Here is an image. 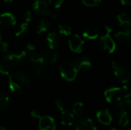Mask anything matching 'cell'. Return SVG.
Instances as JSON below:
<instances>
[{
    "mask_svg": "<svg viewBox=\"0 0 131 130\" xmlns=\"http://www.w3.org/2000/svg\"><path fill=\"white\" fill-rule=\"evenodd\" d=\"M8 85L13 93L17 94L24 93L29 87L28 77L23 72L15 71L9 75Z\"/></svg>",
    "mask_w": 131,
    "mask_h": 130,
    "instance_id": "6da1fadb",
    "label": "cell"
},
{
    "mask_svg": "<svg viewBox=\"0 0 131 130\" xmlns=\"http://www.w3.org/2000/svg\"><path fill=\"white\" fill-rule=\"evenodd\" d=\"M60 74L61 77L68 81H73L78 75V70L73 62L64 61L60 65Z\"/></svg>",
    "mask_w": 131,
    "mask_h": 130,
    "instance_id": "7a4b0ae2",
    "label": "cell"
},
{
    "mask_svg": "<svg viewBox=\"0 0 131 130\" xmlns=\"http://www.w3.org/2000/svg\"><path fill=\"white\" fill-rule=\"evenodd\" d=\"M112 67L115 76L121 82L124 84H127L130 81V73L127 68L121 66L115 61H112Z\"/></svg>",
    "mask_w": 131,
    "mask_h": 130,
    "instance_id": "3957f363",
    "label": "cell"
},
{
    "mask_svg": "<svg viewBox=\"0 0 131 130\" xmlns=\"http://www.w3.org/2000/svg\"><path fill=\"white\" fill-rule=\"evenodd\" d=\"M32 7H33V11L38 15H49L54 19L57 17V15L54 12H52L51 10L48 9V4L42 0H35L32 5Z\"/></svg>",
    "mask_w": 131,
    "mask_h": 130,
    "instance_id": "277c9868",
    "label": "cell"
},
{
    "mask_svg": "<svg viewBox=\"0 0 131 130\" xmlns=\"http://www.w3.org/2000/svg\"><path fill=\"white\" fill-rule=\"evenodd\" d=\"M27 54V52L23 50L19 54H8L4 57L3 60L4 62L7 64L10 67H13L19 65Z\"/></svg>",
    "mask_w": 131,
    "mask_h": 130,
    "instance_id": "5b68a950",
    "label": "cell"
},
{
    "mask_svg": "<svg viewBox=\"0 0 131 130\" xmlns=\"http://www.w3.org/2000/svg\"><path fill=\"white\" fill-rule=\"evenodd\" d=\"M100 43L102 47V48L105 51H107L108 53L111 54L114 52L116 50V44L114 39L111 38V34L109 33H106L100 39Z\"/></svg>",
    "mask_w": 131,
    "mask_h": 130,
    "instance_id": "8992f818",
    "label": "cell"
},
{
    "mask_svg": "<svg viewBox=\"0 0 131 130\" xmlns=\"http://www.w3.org/2000/svg\"><path fill=\"white\" fill-rule=\"evenodd\" d=\"M122 96H123L122 90L119 87H111L104 92L105 99L110 103H112L118 100H121Z\"/></svg>",
    "mask_w": 131,
    "mask_h": 130,
    "instance_id": "52a82bcc",
    "label": "cell"
},
{
    "mask_svg": "<svg viewBox=\"0 0 131 130\" xmlns=\"http://www.w3.org/2000/svg\"><path fill=\"white\" fill-rule=\"evenodd\" d=\"M38 119V127L40 130H56V123L52 117L49 116H41Z\"/></svg>",
    "mask_w": 131,
    "mask_h": 130,
    "instance_id": "ba28073f",
    "label": "cell"
},
{
    "mask_svg": "<svg viewBox=\"0 0 131 130\" xmlns=\"http://www.w3.org/2000/svg\"><path fill=\"white\" fill-rule=\"evenodd\" d=\"M68 44L72 52L79 54L82 51L84 47V41L79 35L75 34L69 39Z\"/></svg>",
    "mask_w": 131,
    "mask_h": 130,
    "instance_id": "9c48e42d",
    "label": "cell"
},
{
    "mask_svg": "<svg viewBox=\"0 0 131 130\" xmlns=\"http://www.w3.org/2000/svg\"><path fill=\"white\" fill-rule=\"evenodd\" d=\"M16 24L15 17L10 12L0 14V26L4 28H9Z\"/></svg>",
    "mask_w": 131,
    "mask_h": 130,
    "instance_id": "30bf717a",
    "label": "cell"
},
{
    "mask_svg": "<svg viewBox=\"0 0 131 130\" xmlns=\"http://www.w3.org/2000/svg\"><path fill=\"white\" fill-rule=\"evenodd\" d=\"M45 64H55L58 59H59V56L57 53L52 51V50H50V51H42L41 52H39Z\"/></svg>",
    "mask_w": 131,
    "mask_h": 130,
    "instance_id": "8fae6325",
    "label": "cell"
},
{
    "mask_svg": "<svg viewBox=\"0 0 131 130\" xmlns=\"http://www.w3.org/2000/svg\"><path fill=\"white\" fill-rule=\"evenodd\" d=\"M76 130H97V127L92 120L84 117L77 122Z\"/></svg>",
    "mask_w": 131,
    "mask_h": 130,
    "instance_id": "7c38bea8",
    "label": "cell"
},
{
    "mask_svg": "<svg viewBox=\"0 0 131 130\" xmlns=\"http://www.w3.org/2000/svg\"><path fill=\"white\" fill-rule=\"evenodd\" d=\"M111 114L114 115V117L117 119H119V117L121 116V114L125 111V104L123 102V100H118L116 102H114L111 103Z\"/></svg>",
    "mask_w": 131,
    "mask_h": 130,
    "instance_id": "4fadbf2b",
    "label": "cell"
},
{
    "mask_svg": "<svg viewBox=\"0 0 131 130\" xmlns=\"http://www.w3.org/2000/svg\"><path fill=\"white\" fill-rule=\"evenodd\" d=\"M60 120L64 126H71L74 122V115L70 110H64L61 113Z\"/></svg>",
    "mask_w": 131,
    "mask_h": 130,
    "instance_id": "5bb4252c",
    "label": "cell"
},
{
    "mask_svg": "<svg viewBox=\"0 0 131 130\" xmlns=\"http://www.w3.org/2000/svg\"><path fill=\"white\" fill-rule=\"evenodd\" d=\"M74 66L78 70V72H86L91 70L92 64L91 62L87 58V57H83L81 59L76 60L74 62Z\"/></svg>",
    "mask_w": 131,
    "mask_h": 130,
    "instance_id": "9a60e30c",
    "label": "cell"
},
{
    "mask_svg": "<svg viewBox=\"0 0 131 130\" xmlns=\"http://www.w3.org/2000/svg\"><path fill=\"white\" fill-rule=\"evenodd\" d=\"M97 118L99 123L105 126H109L112 122V115L108 110L98 111L97 113Z\"/></svg>",
    "mask_w": 131,
    "mask_h": 130,
    "instance_id": "2e32d148",
    "label": "cell"
},
{
    "mask_svg": "<svg viewBox=\"0 0 131 130\" xmlns=\"http://www.w3.org/2000/svg\"><path fill=\"white\" fill-rule=\"evenodd\" d=\"M46 41L50 50H54L57 48L60 44V41H61L58 34L54 31L48 33Z\"/></svg>",
    "mask_w": 131,
    "mask_h": 130,
    "instance_id": "e0dca14e",
    "label": "cell"
},
{
    "mask_svg": "<svg viewBox=\"0 0 131 130\" xmlns=\"http://www.w3.org/2000/svg\"><path fill=\"white\" fill-rule=\"evenodd\" d=\"M9 97L3 93H0V114L5 113L10 108Z\"/></svg>",
    "mask_w": 131,
    "mask_h": 130,
    "instance_id": "ac0fdd59",
    "label": "cell"
},
{
    "mask_svg": "<svg viewBox=\"0 0 131 130\" xmlns=\"http://www.w3.org/2000/svg\"><path fill=\"white\" fill-rule=\"evenodd\" d=\"M99 36V30L95 26H90L87 28L83 32V37L89 39V40H94Z\"/></svg>",
    "mask_w": 131,
    "mask_h": 130,
    "instance_id": "d6986e66",
    "label": "cell"
},
{
    "mask_svg": "<svg viewBox=\"0 0 131 130\" xmlns=\"http://www.w3.org/2000/svg\"><path fill=\"white\" fill-rule=\"evenodd\" d=\"M117 20L120 23V25L121 27L124 28V31H130L131 28V22L130 17L125 14V13H122L121 15H119L117 16Z\"/></svg>",
    "mask_w": 131,
    "mask_h": 130,
    "instance_id": "ffe728a7",
    "label": "cell"
},
{
    "mask_svg": "<svg viewBox=\"0 0 131 130\" xmlns=\"http://www.w3.org/2000/svg\"><path fill=\"white\" fill-rule=\"evenodd\" d=\"M50 28V24L49 22L47 21V20H45V19H41L40 20L37 25H36V33L37 34H42V33H45L46 31H48Z\"/></svg>",
    "mask_w": 131,
    "mask_h": 130,
    "instance_id": "44dd1931",
    "label": "cell"
},
{
    "mask_svg": "<svg viewBox=\"0 0 131 130\" xmlns=\"http://www.w3.org/2000/svg\"><path fill=\"white\" fill-rule=\"evenodd\" d=\"M114 37L121 41H129L130 38V31H127L124 30L120 31L114 34Z\"/></svg>",
    "mask_w": 131,
    "mask_h": 130,
    "instance_id": "7402d4cb",
    "label": "cell"
},
{
    "mask_svg": "<svg viewBox=\"0 0 131 130\" xmlns=\"http://www.w3.org/2000/svg\"><path fill=\"white\" fill-rule=\"evenodd\" d=\"M58 30H59V32L65 36H69L71 34V31H72V28L71 27L67 24V23H62V24H60L59 26H58Z\"/></svg>",
    "mask_w": 131,
    "mask_h": 130,
    "instance_id": "603a6c76",
    "label": "cell"
},
{
    "mask_svg": "<svg viewBox=\"0 0 131 130\" xmlns=\"http://www.w3.org/2000/svg\"><path fill=\"white\" fill-rule=\"evenodd\" d=\"M73 114L74 116H81L84 112V105L82 103L77 102L73 105Z\"/></svg>",
    "mask_w": 131,
    "mask_h": 130,
    "instance_id": "cb8c5ba5",
    "label": "cell"
},
{
    "mask_svg": "<svg viewBox=\"0 0 131 130\" xmlns=\"http://www.w3.org/2000/svg\"><path fill=\"white\" fill-rule=\"evenodd\" d=\"M119 124L123 126V127H125L127 126L128 124H129V116H128V114H127V112L125 110L122 114L121 116L119 117Z\"/></svg>",
    "mask_w": 131,
    "mask_h": 130,
    "instance_id": "d4e9b609",
    "label": "cell"
},
{
    "mask_svg": "<svg viewBox=\"0 0 131 130\" xmlns=\"http://www.w3.org/2000/svg\"><path fill=\"white\" fill-rule=\"evenodd\" d=\"M28 28V22H23L21 23L17 28L16 31H15V36L18 37L21 36V34H23Z\"/></svg>",
    "mask_w": 131,
    "mask_h": 130,
    "instance_id": "484cf974",
    "label": "cell"
},
{
    "mask_svg": "<svg viewBox=\"0 0 131 130\" xmlns=\"http://www.w3.org/2000/svg\"><path fill=\"white\" fill-rule=\"evenodd\" d=\"M35 66V74L38 77H41L45 75V65H34Z\"/></svg>",
    "mask_w": 131,
    "mask_h": 130,
    "instance_id": "4316f807",
    "label": "cell"
},
{
    "mask_svg": "<svg viewBox=\"0 0 131 130\" xmlns=\"http://www.w3.org/2000/svg\"><path fill=\"white\" fill-rule=\"evenodd\" d=\"M10 68L11 67L5 62L0 63V75H8Z\"/></svg>",
    "mask_w": 131,
    "mask_h": 130,
    "instance_id": "83f0119b",
    "label": "cell"
},
{
    "mask_svg": "<svg viewBox=\"0 0 131 130\" xmlns=\"http://www.w3.org/2000/svg\"><path fill=\"white\" fill-rule=\"evenodd\" d=\"M82 2L88 7H94L98 5L101 2V0H82Z\"/></svg>",
    "mask_w": 131,
    "mask_h": 130,
    "instance_id": "f1b7e54d",
    "label": "cell"
},
{
    "mask_svg": "<svg viewBox=\"0 0 131 130\" xmlns=\"http://www.w3.org/2000/svg\"><path fill=\"white\" fill-rule=\"evenodd\" d=\"M54 104H55V107H56L58 110H60L61 112L62 110H64V108H65V103H64V101H63L62 100H57L55 101Z\"/></svg>",
    "mask_w": 131,
    "mask_h": 130,
    "instance_id": "f546056e",
    "label": "cell"
},
{
    "mask_svg": "<svg viewBox=\"0 0 131 130\" xmlns=\"http://www.w3.org/2000/svg\"><path fill=\"white\" fill-rule=\"evenodd\" d=\"M49 3L54 8H60L64 2V0H48Z\"/></svg>",
    "mask_w": 131,
    "mask_h": 130,
    "instance_id": "4dcf8cb0",
    "label": "cell"
},
{
    "mask_svg": "<svg viewBox=\"0 0 131 130\" xmlns=\"http://www.w3.org/2000/svg\"><path fill=\"white\" fill-rule=\"evenodd\" d=\"M35 49H36L35 45L34 44H32V43H29V44H28L25 46V48L24 50L27 52V54H28V53H32V52H34Z\"/></svg>",
    "mask_w": 131,
    "mask_h": 130,
    "instance_id": "1f68e13d",
    "label": "cell"
},
{
    "mask_svg": "<svg viewBox=\"0 0 131 130\" xmlns=\"http://www.w3.org/2000/svg\"><path fill=\"white\" fill-rule=\"evenodd\" d=\"M31 17H32V14H31V12L30 11H27L25 13V15H24V19H25V21L28 23L29 21H31Z\"/></svg>",
    "mask_w": 131,
    "mask_h": 130,
    "instance_id": "d6a6232c",
    "label": "cell"
},
{
    "mask_svg": "<svg viewBox=\"0 0 131 130\" xmlns=\"http://www.w3.org/2000/svg\"><path fill=\"white\" fill-rule=\"evenodd\" d=\"M8 48V44L5 41H0V50L3 52H6Z\"/></svg>",
    "mask_w": 131,
    "mask_h": 130,
    "instance_id": "836d02e7",
    "label": "cell"
},
{
    "mask_svg": "<svg viewBox=\"0 0 131 130\" xmlns=\"http://www.w3.org/2000/svg\"><path fill=\"white\" fill-rule=\"evenodd\" d=\"M31 116L34 118H39L41 116V113L39 110H34L31 112Z\"/></svg>",
    "mask_w": 131,
    "mask_h": 130,
    "instance_id": "e575fe53",
    "label": "cell"
},
{
    "mask_svg": "<svg viewBox=\"0 0 131 130\" xmlns=\"http://www.w3.org/2000/svg\"><path fill=\"white\" fill-rule=\"evenodd\" d=\"M124 104H127V106H130L131 100H130V93H128L124 96Z\"/></svg>",
    "mask_w": 131,
    "mask_h": 130,
    "instance_id": "d590c367",
    "label": "cell"
},
{
    "mask_svg": "<svg viewBox=\"0 0 131 130\" xmlns=\"http://www.w3.org/2000/svg\"><path fill=\"white\" fill-rule=\"evenodd\" d=\"M104 28H105V31H106V33H109V34H111V33L113 31V28H112L110 25H105Z\"/></svg>",
    "mask_w": 131,
    "mask_h": 130,
    "instance_id": "8d00e7d4",
    "label": "cell"
},
{
    "mask_svg": "<svg viewBox=\"0 0 131 130\" xmlns=\"http://www.w3.org/2000/svg\"><path fill=\"white\" fill-rule=\"evenodd\" d=\"M121 2L124 5H130L131 4V0H121Z\"/></svg>",
    "mask_w": 131,
    "mask_h": 130,
    "instance_id": "74e56055",
    "label": "cell"
},
{
    "mask_svg": "<svg viewBox=\"0 0 131 130\" xmlns=\"http://www.w3.org/2000/svg\"><path fill=\"white\" fill-rule=\"evenodd\" d=\"M0 130H7L6 128H5L4 126H0Z\"/></svg>",
    "mask_w": 131,
    "mask_h": 130,
    "instance_id": "f35d334b",
    "label": "cell"
},
{
    "mask_svg": "<svg viewBox=\"0 0 131 130\" xmlns=\"http://www.w3.org/2000/svg\"><path fill=\"white\" fill-rule=\"evenodd\" d=\"M5 2H12L13 0H4Z\"/></svg>",
    "mask_w": 131,
    "mask_h": 130,
    "instance_id": "ab89813d",
    "label": "cell"
},
{
    "mask_svg": "<svg viewBox=\"0 0 131 130\" xmlns=\"http://www.w3.org/2000/svg\"><path fill=\"white\" fill-rule=\"evenodd\" d=\"M111 130H117V129L114 127V128H112V129H111Z\"/></svg>",
    "mask_w": 131,
    "mask_h": 130,
    "instance_id": "60d3db41",
    "label": "cell"
},
{
    "mask_svg": "<svg viewBox=\"0 0 131 130\" xmlns=\"http://www.w3.org/2000/svg\"><path fill=\"white\" fill-rule=\"evenodd\" d=\"M0 41H2V35H1V34H0Z\"/></svg>",
    "mask_w": 131,
    "mask_h": 130,
    "instance_id": "b9f144b4",
    "label": "cell"
}]
</instances>
